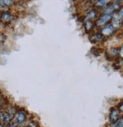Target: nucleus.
<instances>
[{
    "mask_svg": "<svg viewBox=\"0 0 123 127\" xmlns=\"http://www.w3.org/2000/svg\"><path fill=\"white\" fill-rule=\"evenodd\" d=\"M119 15L120 17H123V7L119 10Z\"/></svg>",
    "mask_w": 123,
    "mask_h": 127,
    "instance_id": "obj_22",
    "label": "nucleus"
},
{
    "mask_svg": "<svg viewBox=\"0 0 123 127\" xmlns=\"http://www.w3.org/2000/svg\"><path fill=\"white\" fill-rule=\"evenodd\" d=\"M122 24H123V21H122V17H120V16L115 17L113 19V23H112V25H113L115 29L121 27V26Z\"/></svg>",
    "mask_w": 123,
    "mask_h": 127,
    "instance_id": "obj_10",
    "label": "nucleus"
},
{
    "mask_svg": "<svg viewBox=\"0 0 123 127\" xmlns=\"http://www.w3.org/2000/svg\"><path fill=\"white\" fill-rule=\"evenodd\" d=\"M119 119V111L116 108H111L109 114V120L111 124L115 123Z\"/></svg>",
    "mask_w": 123,
    "mask_h": 127,
    "instance_id": "obj_6",
    "label": "nucleus"
},
{
    "mask_svg": "<svg viewBox=\"0 0 123 127\" xmlns=\"http://www.w3.org/2000/svg\"><path fill=\"white\" fill-rule=\"evenodd\" d=\"M119 55L120 56V58H121V59H123V45L119 48Z\"/></svg>",
    "mask_w": 123,
    "mask_h": 127,
    "instance_id": "obj_18",
    "label": "nucleus"
},
{
    "mask_svg": "<svg viewBox=\"0 0 123 127\" xmlns=\"http://www.w3.org/2000/svg\"><path fill=\"white\" fill-rule=\"evenodd\" d=\"M111 127H123V117H120L116 123L111 124Z\"/></svg>",
    "mask_w": 123,
    "mask_h": 127,
    "instance_id": "obj_15",
    "label": "nucleus"
},
{
    "mask_svg": "<svg viewBox=\"0 0 123 127\" xmlns=\"http://www.w3.org/2000/svg\"><path fill=\"white\" fill-rule=\"evenodd\" d=\"M94 23L91 20H85L84 21V27L87 33H89L94 28Z\"/></svg>",
    "mask_w": 123,
    "mask_h": 127,
    "instance_id": "obj_9",
    "label": "nucleus"
},
{
    "mask_svg": "<svg viewBox=\"0 0 123 127\" xmlns=\"http://www.w3.org/2000/svg\"><path fill=\"white\" fill-rule=\"evenodd\" d=\"M109 1H106V0H98V1L95 2L94 5L97 8H105L108 5Z\"/></svg>",
    "mask_w": 123,
    "mask_h": 127,
    "instance_id": "obj_12",
    "label": "nucleus"
},
{
    "mask_svg": "<svg viewBox=\"0 0 123 127\" xmlns=\"http://www.w3.org/2000/svg\"><path fill=\"white\" fill-rule=\"evenodd\" d=\"M118 109H119V111H121V112L123 113V101H122L121 103L119 104V105H118Z\"/></svg>",
    "mask_w": 123,
    "mask_h": 127,
    "instance_id": "obj_19",
    "label": "nucleus"
},
{
    "mask_svg": "<svg viewBox=\"0 0 123 127\" xmlns=\"http://www.w3.org/2000/svg\"><path fill=\"white\" fill-rule=\"evenodd\" d=\"M104 50L101 49V48H98V47H93L91 49V54H93L94 57H99L101 53H103Z\"/></svg>",
    "mask_w": 123,
    "mask_h": 127,
    "instance_id": "obj_13",
    "label": "nucleus"
},
{
    "mask_svg": "<svg viewBox=\"0 0 123 127\" xmlns=\"http://www.w3.org/2000/svg\"><path fill=\"white\" fill-rule=\"evenodd\" d=\"M27 126L28 127H39V125L35 121H30Z\"/></svg>",
    "mask_w": 123,
    "mask_h": 127,
    "instance_id": "obj_16",
    "label": "nucleus"
},
{
    "mask_svg": "<svg viewBox=\"0 0 123 127\" xmlns=\"http://www.w3.org/2000/svg\"><path fill=\"white\" fill-rule=\"evenodd\" d=\"M97 17V11L96 10H91L87 13L86 16L84 18V21L85 20H91L92 21Z\"/></svg>",
    "mask_w": 123,
    "mask_h": 127,
    "instance_id": "obj_8",
    "label": "nucleus"
},
{
    "mask_svg": "<svg viewBox=\"0 0 123 127\" xmlns=\"http://www.w3.org/2000/svg\"><path fill=\"white\" fill-rule=\"evenodd\" d=\"M27 120V114L23 112V111H18L17 112V114H15L14 117V122L16 123V125L19 126H22L24 124V123Z\"/></svg>",
    "mask_w": 123,
    "mask_h": 127,
    "instance_id": "obj_1",
    "label": "nucleus"
},
{
    "mask_svg": "<svg viewBox=\"0 0 123 127\" xmlns=\"http://www.w3.org/2000/svg\"><path fill=\"white\" fill-rule=\"evenodd\" d=\"M113 19V15H109V14H104L102 15L99 19L97 20L96 25L98 27H101L104 25L107 24L109 21H110Z\"/></svg>",
    "mask_w": 123,
    "mask_h": 127,
    "instance_id": "obj_5",
    "label": "nucleus"
},
{
    "mask_svg": "<svg viewBox=\"0 0 123 127\" xmlns=\"http://www.w3.org/2000/svg\"><path fill=\"white\" fill-rule=\"evenodd\" d=\"M120 9V4L119 2H116L114 3H113L112 5L107 6L104 11V14H109V15H112L116 11L119 10Z\"/></svg>",
    "mask_w": 123,
    "mask_h": 127,
    "instance_id": "obj_2",
    "label": "nucleus"
},
{
    "mask_svg": "<svg viewBox=\"0 0 123 127\" xmlns=\"http://www.w3.org/2000/svg\"><path fill=\"white\" fill-rule=\"evenodd\" d=\"M103 38H104V36H103V35L101 32H97V33H95V34H94L92 35V37L91 38V41L93 43H96L97 41H102Z\"/></svg>",
    "mask_w": 123,
    "mask_h": 127,
    "instance_id": "obj_11",
    "label": "nucleus"
},
{
    "mask_svg": "<svg viewBox=\"0 0 123 127\" xmlns=\"http://www.w3.org/2000/svg\"><path fill=\"white\" fill-rule=\"evenodd\" d=\"M4 113L2 111H0V121L1 120H3V118H4Z\"/></svg>",
    "mask_w": 123,
    "mask_h": 127,
    "instance_id": "obj_23",
    "label": "nucleus"
},
{
    "mask_svg": "<svg viewBox=\"0 0 123 127\" xmlns=\"http://www.w3.org/2000/svg\"><path fill=\"white\" fill-rule=\"evenodd\" d=\"M14 19V16L8 11H3L0 15V20L4 24L10 23Z\"/></svg>",
    "mask_w": 123,
    "mask_h": 127,
    "instance_id": "obj_3",
    "label": "nucleus"
},
{
    "mask_svg": "<svg viewBox=\"0 0 123 127\" xmlns=\"http://www.w3.org/2000/svg\"><path fill=\"white\" fill-rule=\"evenodd\" d=\"M12 118H13V117L11 114H9L8 113H5L4 114V118H3L2 121H3V123H4V124L5 126H9L11 120H12Z\"/></svg>",
    "mask_w": 123,
    "mask_h": 127,
    "instance_id": "obj_14",
    "label": "nucleus"
},
{
    "mask_svg": "<svg viewBox=\"0 0 123 127\" xmlns=\"http://www.w3.org/2000/svg\"><path fill=\"white\" fill-rule=\"evenodd\" d=\"M7 127H19L17 125H14V124H10L8 126H7Z\"/></svg>",
    "mask_w": 123,
    "mask_h": 127,
    "instance_id": "obj_24",
    "label": "nucleus"
},
{
    "mask_svg": "<svg viewBox=\"0 0 123 127\" xmlns=\"http://www.w3.org/2000/svg\"><path fill=\"white\" fill-rule=\"evenodd\" d=\"M119 49L118 48H115V47H112L109 50V51L107 53H106V58L108 60H113L114 57H116V56L119 55Z\"/></svg>",
    "mask_w": 123,
    "mask_h": 127,
    "instance_id": "obj_7",
    "label": "nucleus"
},
{
    "mask_svg": "<svg viewBox=\"0 0 123 127\" xmlns=\"http://www.w3.org/2000/svg\"><path fill=\"white\" fill-rule=\"evenodd\" d=\"M4 103H5L4 99L0 96V108H2L4 106Z\"/></svg>",
    "mask_w": 123,
    "mask_h": 127,
    "instance_id": "obj_20",
    "label": "nucleus"
},
{
    "mask_svg": "<svg viewBox=\"0 0 123 127\" xmlns=\"http://www.w3.org/2000/svg\"><path fill=\"white\" fill-rule=\"evenodd\" d=\"M4 5H11L14 3V1H10V0H5V1H2Z\"/></svg>",
    "mask_w": 123,
    "mask_h": 127,
    "instance_id": "obj_17",
    "label": "nucleus"
},
{
    "mask_svg": "<svg viewBox=\"0 0 123 127\" xmlns=\"http://www.w3.org/2000/svg\"><path fill=\"white\" fill-rule=\"evenodd\" d=\"M25 127H28V126H25Z\"/></svg>",
    "mask_w": 123,
    "mask_h": 127,
    "instance_id": "obj_26",
    "label": "nucleus"
},
{
    "mask_svg": "<svg viewBox=\"0 0 123 127\" xmlns=\"http://www.w3.org/2000/svg\"><path fill=\"white\" fill-rule=\"evenodd\" d=\"M115 30H116V29L113 27V25H112V24H109V25H107L106 27H103V28L101 29V33L103 35L104 37V36L108 37V36L112 35L114 33Z\"/></svg>",
    "mask_w": 123,
    "mask_h": 127,
    "instance_id": "obj_4",
    "label": "nucleus"
},
{
    "mask_svg": "<svg viewBox=\"0 0 123 127\" xmlns=\"http://www.w3.org/2000/svg\"><path fill=\"white\" fill-rule=\"evenodd\" d=\"M0 127H7V126H5L4 124H2V123H0Z\"/></svg>",
    "mask_w": 123,
    "mask_h": 127,
    "instance_id": "obj_25",
    "label": "nucleus"
},
{
    "mask_svg": "<svg viewBox=\"0 0 123 127\" xmlns=\"http://www.w3.org/2000/svg\"><path fill=\"white\" fill-rule=\"evenodd\" d=\"M6 37L4 35H0V42L1 43H3L5 40Z\"/></svg>",
    "mask_w": 123,
    "mask_h": 127,
    "instance_id": "obj_21",
    "label": "nucleus"
}]
</instances>
